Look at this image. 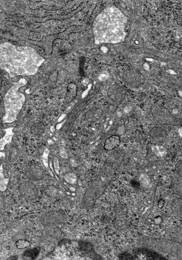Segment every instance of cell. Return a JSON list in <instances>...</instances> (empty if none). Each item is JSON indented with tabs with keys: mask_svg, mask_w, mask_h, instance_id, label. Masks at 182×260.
I'll use <instances>...</instances> for the list:
<instances>
[{
	"mask_svg": "<svg viewBox=\"0 0 182 260\" xmlns=\"http://www.w3.org/2000/svg\"><path fill=\"white\" fill-rule=\"evenodd\" d=\"M126 19L118 9L109 8L97 16L93 31L97 44H116L124 41L126 37Z\"/></svg>",
	"mask_w": 182,
	"mask_h": 260,
	"instance_id": "cell-1",
	"label": "cell"
},
{
	"mask_svg": "<svg viewBox=\"0 0 182 260\" xmlns=\"http://www.w3.org/2000/svg\"><path fill=\"white\" fill-rule=\"evenodd\" d=\"M1 63L8 69H17L19 74H31L44 60L34 49L5 42L1 45Z\"/></svg>",
	"mask_w": 182,
	"mask_h": 260,
	"instance_id": "cell-2",
	"label": "cell"
},
{
	"mask_svg": "<svg viewBox=\"0 0 182 260\" xmlns=\"http://www.w3.org/2000/svg\"><path fill=\"white\" fill-rule=\"evenodd\" d=\"M150 245L153 249L173 256L182 255V242L175 240L162 238L151 239Z\"/></svg>",
	"mask_w": 182,
	"mask_h": 260,
	"instance_id": "cell-3",
	"label": "cell"
},
{
	"mask_svg": "<svg viewBox=\"0 0 182 260\" xmlns=\"http://www.w3.org/2000/svg\"><path fill=\"white\" fill-rule=\"evenodd\" d=\"M107 96L111 101L115 103H120L125 98L126 91L121 86L115 85L109 88Z\"/></svg>",
	"mask_w": 182,
	"mask_h": 260,
	"instance_id": "cell-4",
	"label": "cell"
},
{
	"mask_svg": "<svg viewBox=\"0 0 182 260\" xmlns=\"http://www.w3.org/2000/svg\"><path fill=\"white\" fill-rule=\"evenodd\" d=\"M19 191L22 196L29 200H34L38 195V192L36 187L29 182H26L20 185Z\"/></svg>",
	"mask_w": 182,
	"mask_h": 260,
	"instance_id": "cell-5",
	"label": "cell"
},
{
	"mask_svg": "<svg viewBox=\"0 0 182 260\" xmlns=\"http://www.w3.org/2000/svg\"><path fill=\"white\" fill-rule=\"evenodd\" d=\"M138 253L141 254L147 259L149 260H167V258L161 254L154 251L146 248H140L138 249Z\"/></svg>",
	"mask_w": 182,
	"mask_h": 260,
	"instance_id": "cell-6",
	"label": "cell"
},
{
	"mask_svg": "<svg viewBox=\"0 0 182 260\" xmlns=\"http://www.w3.org/2000/svg\"><path fill=\"white\" fill-rule=\"evenodd\" d=\"M121 142L120 136L117 135H113L106 140L104 144V149L109 151L116 149L120 146Z\"/></svg>",
	"mask_w": 182,
	"mask_h": 260,
	"instance_id": "cell-7",
	"label": "cell"
},
{
	"mask_svg": "<svg viewBox=\"0 0 182 260\" xmlns=\"http://www.w3.org/2000/svg\"><path fill=\"white\" fill-rule=\"evenodd\" d=\"M103 113V111L100 107H94L86 113V118L91 122H95L102 116Z\"/></svg>",
	"mask_w": 182,
	"mask_h": 260,
	"instance_id": "cell-8",
	"label": "cell"
},
{
	"mask_svg": "<svg viewBox=\"0 0 182 260\" xmlns=\"http://www.w3.org/2000/svg\"><path fill=\"white\" fill-rule=\"evenodd\" d=\"M77 90L78 87L76 83L72 82L68 85L65 99L66 103H71L76 98Z\"/></svg>",
	"mask_w": 182,
	"mask_h": 260,
	"instance_id": "cell-9",
	"label": "cell"
},
{
	"mask_svg": "<svg viewBox=\"0 0 182 260\" xmlns=\"http://www.w3.org/2000/svg\"><path fill=\"white\" fill-rule=\"evenodd\" d=\"M171 187L176 195L182 197V178L179 177H173L171 181Z\"/></svg>",
	"mask_w": 182,
	"mask_h": 260,
	"instance_id": "cell-10",
	"label": "cell"
},
{
	"mask_svg": "<svg viewBox=\"0 0 182 260\" xmlns=\"http://www.w3.org/2000/svg\"><path fill=\"white\" fill-rule=\"evenodd\" d=\"M171 209L176 216L182 219V198H177L174 199L171 203Z\"/></svg>",
	"mask_w": 182,
	"mask_h": 260,
	"instance_id": "cell-11",
	"label": "cell"
},
{
	"mask_svg": "<svg viewBox=\"0 0 182 260\" xmlns=\"http://www.w3.org/2000/svg\"><path fill=\"white\" fill-rule=\"evenodd\" d=\"M40 251V248L39 247L27 249L23 253V257L25 260L34 259L38 256Z\"/></svg>",
	"mask_w": 182,
	"mask_h": 260,
	"instance_id": "cell-12",
	"label": "cell"
},
{
	"mask_svg": "<svg viewBox=\"0 0 182 260\" xmlns=\"http://www.w3.org/2000/svg\"><path fill=\"white\" fill-rule=\"evenodd\" d=\"M168 234L174 239L182 242V228L175 226L168 230Z\"/></svg>",
	"mask_w": 182,
	"mask_h": 260,
	"instance_id": "cell-13",
	"label": "cell"
},
{
	"mask_svg": "<svg viewBox=\"0 0 182 260\" xmlns=\"http://www.w3.org/2000/svg\"><path fill=\"white\" fill-rule=\"evenodd\" d=\"M45 126L42 123L38 122L35 123L31 128V132L33 134L40 135L44 132Z\"/></svg>",
	"mask_w": 182,
	"mask_h": 260,
	"instance_id": "cell-14",
	"label": "cell"
},
{
	"mask_svg": "<svg viewBox=\"0 0 182 260\" xmlns=\"http://www.w3.org/2000/svg\"><path fill=\"white\" fill-rule=\"evenodd\" d=\"M152 150L154 153L159 157H164L167 153V150L164 146H153L152 147Z\"/></svg>",
	"mask_w": 182,
	"mask_h": 260,
	"instance_id": "cell-15",
	"label": "cell"
},
{
	"mask_svg": "<svg viewBox=\"0 0 182 260\" xmlns=\"http://www.w3.org/2000/svg\"><path fill=\"white\" fill-rule=\"evenodd\" d=\"M2 166H1V172H0V187H1V191H4L7 189V185L9 183V179L5 178L4 177L3 174L2 173Z\"/></svg>",
	"mask_w": 182,
	"mask_h": 260,
	"instance_id": "cell-16",
	"label": "cell"
},
{
	"mask_svg": "<svg viewBox=\"0 0 182 260\" xmlns=\"http://www.w3.org/2000/svg\"><path fill=\"white\" fill-rule=\"evenodd\" d=\"M64 179L67 183L71 184H74L77 182V177L76 174L70 172L66 174L64 176Z\"/></svg>",
	"mask_w": 182,
	"mask_h": 260,
	"instance_id": "cell-17",
	"label": "cell"
},
{
	"mask_svg": "<svg viewBox=\"0 0 182 260\" xmlns=\"http://www.w3.org/2000/svg\"><path fill=\"white\" fill-rule=\"evenodd\" d=\"M115 213L119 216H123L127 212V209L126 207L122 205L118 204L115 207Z\"/></svg>",
	"mask_w": 182,
	"mask_h": 260,
	"instance_id": "cell-18",
	"label": "cell"
},
{
	"mask_svg": "<svg viewBox=\"0 0 182 260\" xmlns=\"http://www.w3.org/2000/svg\"><path fill=\"white\" fill-rule=\"evenodd\" d=\"M12 136L6 134L1 140V150H3L5 145L11 141Z\"/></svg>",
	"mask_w": 182,
	"mask_h": 260,
	"instance_id": "cell-19",
	"label": "cell"
},
{
	"mask_svg": "<svg viewBox=\"0 0 182 260\" xmlns=\"http://www.w3.org/2000/svg\"><path fill=\"white\" fill-rule=\"evenodd\" d=\"M30 245V242L26 240H19L16 243L17 247L19 249H24Z\"/></svg>",
	"mask_w": 182,
	"mask_h": 260,
	"instance_id": "cell-20",
	"label": "cell"
},
{
	"mask_svg": "<svg viewBox=\"0 0 182 260\" xmlns=\"http://www.w3.org/2000/svg\"><path fill=\"white\" fill-rule=\"evenodd\" d=\"M49 153V150L46 148V149L45 150L42 157L43 163H44V165L45 167L47 168H48V157Z\"/></svg>",
	"mask_w": 182,
	"mask_h": 260,
	"instance_id": "cell-21",
	"label": "cell"
},
{
	"mask_svg": "<svg viewBox=\"0 0 182 260\" xmlns=\"http://www.w3.org/2000/svg\"><path fill=\"white\" fill-rule=\"evenodd\" d=\"M175 171L179 177L182 178V161L178 162L176 164Z\"/></svg>",
	"mask_w": 182,
	"mask_h": 260,
	"instance_id": "cell-22",
	"label": "cell"
},
{
	"mask_svg": "<svg viewBox=\"0 0 182 260\" xmlns=\"http://www.w3.org/2000/svg\"><path fill=\"white\" fill-rule=\"evenodd\" d=\"M54 163L55 171L58 174H59L60 165L58 157H55L54 158Z\"/></svg>",
	"mask_w": 182,
	"mask_h": 260,
	"instance_id": "cell-23",
	"label": "cell"
},
{
	"mask_svg": "<svg viewBox=\"0 0 182 260\" xmlns=\"http://www.w3.org/2000/svg\"><path fill=\"white\" fill-rule=\"evenodd\" d=\"M59 154L64 159H66L68 157L67 151H66L65 148L63 147H62L60 148Z\"/></svg>",
	"mask_w": 182,
	"mask_h": 260,
	"instance_id": "cell-24",
	"label": "cell"
},
{
	"mask_svg": "<svg viewBox=\"0 0 182 260\" xmlns=\"http://www.w3.org/2000/svg\"><path fill=\"white\" fill-rule=\"evenodd\" d=\"M120 256V258L121 259H133L132 256L129 253H123Z\"/></svg>",
	"mask_w": 182,
	"mask_h": 260,
	"instance_id": "cell-25",
	"label": "cell"
},
{
	"mask_svg": "<svg viewBox=\"0 0 182 260\" xmlns=\"http://www.w3.org/2000/svg\"><path fill=\"white\" fill-rule=\"evenodd\" d=\"M107 76L105 74H101L99 76V79L101 81H104L107 79Z\"/></svg>",
	"mask_w": 182,
	"mask_h": 260,
	"instance_id": "cell-26",
	"label": "cell"
},
{
	"mask_svg": "<svg viewBox=\"0 0 182 260\" xmlns=\"http://www.w3.org/2000/svg\"><path fill=\"white\" fill-rule=\"evenodd\" d=\"M70 163L72 165V166H73V167H75V165H76V164L75 162H74V160L73 159H70Z\"/></svg>",
	"mask_w": 182,
	"mask_h": 260,
	"instance_id": "cell-27",
	"label": "cell"
},
{
	"mask_svg": "<svg viewBox=\"0 0 182 260\" xmlns=\"http://www.w3.org/2000/svg\"><path fill=\"white\" fill-rule=\"evenodd\" d=\"M178 132L179 136L182 137V128H180L178 130Z\"/></svg>",
	"mask_w": 182,
	"mask_h": 260,
	"instance_id": "cell-28",
	"label": "cell"
},
{
	"mask_svg": "<svg viewBox=\"0 0 182 260\" xmlns=\"http://www.w3.org/2000/svg\"><path fill=\"white\" fill-rule=\"evenodd\" d=\"M101 50L103 52L105 53L107 52V49L106 48H105V47H103V48H102L101 49Z\"/></svg>",
	"mask_w": 182,
	"mask_h": 260,
	"instance_id": "cell-29",
	"label": "cell"
},
{
	"mask_svg": "<svg viewBox=\"0 0 182 260\" xmlns=\"http://www.w3.org/2000/svg\"><path fill=\"white\" fill-rule=\"evenodd\" d=\"M169 73L170 74H175L176 73L173 71V70H169Z\"/></svg>",
	"mask_w": 182,
	"mask_h": 260,
	"instance_id": "cell-30",
	"label": "cell"
},
{
	"mask_svg": "<svg viewBox=\"0 0 182 260\" xmlns=\"http://www.w3.org/2000/svg\"><path fill=\"white\" fill-rule=\"evenodd\" d=\"M178 94L180 96V97L182 98V91H179Z\"/></svg>",
	"mask_w": 182,
	"mask_h": 260,
	"instance_id": "cell-31",
	"label": "cell"
},
{
	"mask_svg": "<svg viewBox=\"0 0 182 260\" xmlns=\"http://www.w3.org/2000/svg\"><path fill=\"white\" fill-rule=\"evenodd\" d=\"M173 112L174 113H175V114H177L178 113V111L177 110H176V109H174V110H173Z\"/></svg>",
	"mask_w": 182,
	"mask_h": 260,
	"instance_id": "cell-32",
	"label": "cell"
}]
</instances>
